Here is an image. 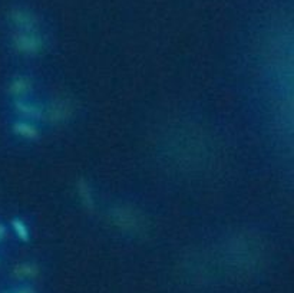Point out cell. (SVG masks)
I'll use <instances>...</instances> for the list:
<instances>
[{
	"mask_svg": "<svg viewBox=\"0 0 294 293\" xmlns=\"http://www.w3.org/2000/svg\"><path fill=\"white\" fill-rule=\"evenodd\" d=\"M14 48L26 55H35L40 52L43 43L42 39L36 35V32H19L13 36Z\"/></svg>",
	"mask_w": 294,
	"mask_h": 293,
	"instance_id": "1",
	"label": "cell"
},
{
	"mask_svg": "<svg viewBox=\"0 0 294 293\" xmlns=\"http://www.w3.org/2000/svg\"><path fill=\"white\" fill-rule=\"evenodd\" d=\"M112 220L117 226L123 228V230H132L139 223L138 214L135 213L134 209L125 207V206L112 210Z\"/></svg>",
	"mask_w": 294,
	"mask_h": 293,
	"instance_id": "2",
	"label": "cell"
},
{
	"mask_svg": "<svg viewBox=\"0 0 294 293\" xmlns=\"http://www.w3.org/2000/svg\"><path fill=\"white\" fill-rule=\"evenodd\" d=\"M14 26L20 29V32H36L38 29V20L33 14L23 9H16L10 14Z\"/></svg>",
	"mask_w": 294,
	"mask_h": 293,
	"instance_id": "3",
	"label": "cell"
},
{
	"mask_svg": "<svg viewBox=\"0 0 294 293\" xmlns=\"http://www.w3.org/2000/svg\"><path fill=\"white\" fill-rule=\"evenodd\" d=\"M70 115H72V105L66 99H58L56 102H54L49 107L48 114H46L48 120L54 122V124L66 121Z\"/></svg>",
	"mask_w": 294,
	"mask_h": 293,
	"instance_id": "4",
	"label": "cell"
},
{
	"mask_svg": "<svg viewBox=\"0 0 294 293\" xmlns=\"http://www.w3.org/2000/svg\"><path fill=\"white\" fill-rule=\"evenodd\" d=\"M32 88V82L27 76H19L12 82L10 85V93L14 96H25Z\"/></svg>",
	"mask_w": 294,
	"mask_h": 293,
	"instance_id": "5",
	"label": "cell"
},
{
	"mask_svg": "<svg viewBox=\"0 0 294 293\" xmlns=\"http://www.w3.org/2000/svg\"><path fill=\"white\" fill-rule=\"evenodd\" d=\"M16 111L27 118H33V120H39L42 117V109L36 105H32V104H26V102H22V101H17L16 102Z\"/></svg>",
	"mask_w": 294,
	"mask_h": 293,
	"instance_id": "6",
	"label": "cell"
},
{
	"mask_svg": "<svg viewBox=\"0 0 294 293\" xmlns=\"http://www.w3.org/2000/svg\"><path fill=\"white\" fill-rule=\"evenodd\" d=\"M13 130L14 133L19 134V135H22V137H25L27 140H35V138H38V130L33 127V125H30V124H27V122H16L13 125Z\"/></svg>",
	"mask_w": 294,
	"mask_h": 293,
	"instance_id": "7",
	"label": "cell"
},
{
	"mask_svg": "<svg viewBox=\"0 0 294 293\" xmlns=\"http://www.w3.org/2000/svg\"><path fill=\"white\" fill-rule=\"evenodd\" d=\"M78 190H79V194L80 197H82L83 204H85V207H88L89 210H92V209H94V199H92L91 188H89V186L85 183V180H79Z\"/></svg>",
	"mask_w": 294,
	"mask_h": 293,
	"instance_id": "8",
	"label": "cell"
},
{
	"mask_svg": "<svg viewBox=\"0 0 294 293\" xmlns=\"http://www.w3.org/2000/svg\"><path fill=\"white\" fill-rule=\"evenodd\" d=\"M12 224H13V228H14V231H16V234H17L20 239L26 241V240L29 239V231H27V227L25 226V223H23L22 220L14 219L13 221H12Z\"/></svg>",
	"mask_w": 294,
	"mask_h": 293,
	"instance_id": "9",
	"label": "cell"
},
{
	"mask_svg": "<svg viewBox=\"0 0 294 293\" xmlns=\"http://www.w3.org/2000/svg\"><path fill=\"white\" fill-rule=\"evenodd\" d=\"M36 272L38 270L33 265H22V266H17V269H16V273L19 276H35Z\"/></svg>",
	"mask_w": 294,
	"mask_h": 293,
	"instance_id": "10",
	"label": "cell"
},
{
	"mask_svg": "<svg viewBox=\"0 0 294 293\" xmlns=\"http://www.w3.org/2000/svg\"><path fill=\"white\" fill-rule=\"evenodd\" d=\"M4 231H6L4 226H3V224H0V240H1V237L4 236Z\"/></svg>",
	"mask_w": 294,
	"mask_h": 293,
	"instance_id": "11",
	"label": "cell"
},
{
	"mask_svg": "<svg viewBox=\"0 0 294 293\" xmlns=\"http://www.w3.org/2000/svg\"><path fill=\"white\" fill-rule=\"evenodd\" d=\"M17 293H33L32 291H29V289H23V291H20V292Z\"/></svg>",
	"mask_w": 294,
	"mask_h": 293,
	"instance_id": "12",
	"label": "cell"
}]
</instances>
